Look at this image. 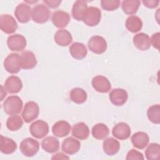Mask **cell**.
I'll use <instances>...</instances> for the list:
<instances>
[{
	"instance_id": "obj_34",
	"label": "cell",
	"mask_w": 160,
	"mask_h": 160,
	"mask_svg": "<svg viewBox=\"0 0 160 160\" xmlns=\"http://www.w3.org/2000/svg\"><path fill=\"white\" fill-rule=\"evenodd\" d=\"M147 116L151 122L159 124L160 123V105L154 104L150 106L147 111Z\"/></svg>"
},
{
	"instance_id": "obj_24",
	"label": "cell",
	"mask_w": 160,
	"mask_h": 160,
	"mask_svg": "<svg viewBox=\"0 0 160 160\" xmlns=\"http://www.w3.org/2000/svg\"><path fill=\"white\" fill-rule=\"evenodd\" d=\"M69 52L73 58L81 60L86 56L88 50L84 44L75 42L69 47Z\"/></svg>"
},
{
	"instance_id": "obj_12",
	"label": "cell",
	"mask_w": 160,
	"mask_h": 160,
	"mask_svg": "<svg viewBox=\"0 0 160 160\" xmlns=\"http://www.w3.org/2000/svg\"><path fill=\"white\" fill-rule=\"evenodd\" d=\"M93 88L98 92L106 93L111 89V84L109 79L103 76L98 75L93 78L91 82Z\"/></svg>"
},
{
	"instance_id": "obj_31",
	"label": "cell",
	"mask_w": 160,
	"mask_h": 160,
	"mask_svg": "<svg viewBox=\"0 0 160 160\" xmlns=\"http://www.w3.org/2000/svg\"><path fill=\"white\" fill-rule=\"evenodd\" d=\"M71 100L76 104H82L86 100L88 95L86 92L82 88H73L69 94Z\"/></svg>"
},
{
	"instance_id": "obj_6",
	"label": "cell",
	"mask_w": 160,
	"mask_h": 160,
	"mask_svg": "<svg viewBox=\"0 0 160 160\" xmlns=\"http://www.w3.org/2000/svg\"><path fill=\"white\" fill-rule=\"evenodd\" d=\"M4 67L9 73H18L21 69L20 56L18 53L9 54L4 61Z\"/></svg>"
},
{
	"instance_id": "obj_20",
	"label": "cell",
	"mask_w": 160,
	"mask_h": 160,
	"mask_svg": "<svg viewBox=\"0 0 160 160\" xmlns=\"http://www.w3.org/2000/svg\"><path fill=\"white\" fill-rule=\"evenodd\" d=\"M71 129L69 123L66 121H59L54 124L52 131L55 136L63 138L68 136Z\"/></svg>"
},
{
	"instance_id": "obj_18",
	"label": "cell",
	"mask_w": 160,
	"mask_h": 160,
	"mask_svg": "<svg viewBox=\"0 0 160 160\" xmlns=\"http://www.w3.org/2000/svg\"><path fill=\"white\" fill-rule=\"evenodd\" d=\"M22 82L21 79L16 76H11L6 80L4 83L5 89L11 94H16L21 91Z\"/></svg>"
},
{
	"instance_id": "obj_37",
	"label": "cell",
	"mask_w": 160,
	"mask_h": 160,
	"mask_svg": "<svg viewBox=\"0 0 160 160\" xmlns=\"http://www.w3.org/2000/svg\"><path fill=\"white\" fill-rule=\"evenodd\" d=\"M126 159L127 160H131V159L143 160L144 156H143L141 152H140L139 151H138L136 149H132L128 152Z\"/></svg>"
},
{
	"instance_id": "obj_19",
	"label": "cell",
	"mask_w": 160,
	"mask_h": 160,
	"mask_svg": "<svg viewBox=\"0 0 160 160\" xmlns=\"http://www.w3.org/2000/svg\"><path fill=\"white\" fill-rule=\"evenodd\" d=\"M133 43L135 47L140 51H146L151 45L149 36L144 32L136 34L133 37Z\"/></svg>"
},
{
	"instance_id": "obj_25",
	"label": "cell",
	"mask_w": 160,
	"mask_h": 160,
	"mask_svg": "<svg viewBox=\"0 0 160 160\" xmlns=\"http://www.w3.org/2000/svg\"><path fill=\"white\" fill-rule=\"evenodd\" d=\"M72 135L80 140L86 139L89 135V128L84 122L76 123L72 128Z\"/></svg>"
},
{
	"instance_id": "obj_27",
	"label": "cell",
	"mask_w": 160,
	"mask_h": 160,
	"mask_svg": "<svg viewBox=\"0 0 160 160\" xmlns=\"http://www.w3.org/2000/svg\"><path fill=\"white\" fill-rule=\"evenodd\" d=\"M41 147L47 152L53 153L59 150V142L54 136H48L42 141Z\"/></svg>"
},
{
	"instance_id": "obj_14",
	"label": "cell",
	"mask_w": 160,
	"mask_h": 160,
	"mask_svg": "<svg viewBox=\"0 0 160 160\" xmlns=\"http://www.w3.org/2000/svg\"><path fill=\"white\" fill-rule=\"evenodd\" d=\"M51 21L56 27L64 28L69 24L70 16L67 12L62 10H57L53 12L51 16Z\"/></svg>"
},
{
	"instance_id": "obj_13",
	"label": "cell",
	"mask_w": 160,
	"mask_h": 160,
	"mask_svg": "<svg viewBox=\"0 0 160 160\" xmlns=\"http://www.w3.org/2000/svg\"><path fill=\"white\" fill-rule=\"evenodd\" d=\"M109 95L111 103L116 106H122L126 103L128 98L127 91L121 88H116L112 89Z\"/></svg>"
},
{
	"instance_id": "obj_35",
	"label": "cell",
	"mask_w": 160,
	"mask_h": 160,
	"mask_svg": "<svg viewBox=\"0 0 160 160\" xmlns=\"http://www.w3.org/2000/svg\"><path fill=\"white\" fill-rule=\"evenodd\" d=\"M23 125L22 118L18 115H14L8 118L6 121V126L8 129L11 131L19 130Z\"/></svg>"
},
{
	"instance_id": "obj_17",
	"label": "cell",
	"mask_w": 160,
	"mask_h": 160,
	"mask_svg": "<svg viewBox=\"0 0 160 160\" xmlns=\"http://www.w3.org/2000/svg\"><path fill=\"white\" fill-rule=\"evenodd\" d=\"M81 148L80 142L72 137L66 138L62 143V150L65 153L72 155L79 151Z\"/></svg>"
},
{
	"instance_id": "obj_9",
	"label": "cell",
	"mask_w": 160,
	"mask_h": 160,
	"mask_svg": "<svg viewBox=\"0 0 160 160\" xmlns=\"http://www.w3.org/2000/svg\"><path fill=\"white\" fill-rule=\"evenodd\" d=\"M26 39L21 34H16L8 38L7 44L8 48L12 51H21L26 46Z\"/></svg>"
},
{
	"instance_id": "obj_4",
	"label": "cell",
	"mask_w": 160,
	"mask_h": 160,
	"mask_svg": "<svg viewBox=\"0 0 160 160\" xmlns=\"http://www.w3.org/2000/svg\"><path fill=\"white\" fill-rule=\"evenodd\" d=\"M101 19V10L94 6H90L88 8L84 18L83 22L88 26H95L99 24Z\"/></svg>"
},
{
	"instance_id": "obj_10",
	"label": "cell",
	"mask_w": 160,
	"mask_h": 160,
	"mask_svg": "<svg viewBox=\"0 0 160 160\" xmlns=\"http://www.w3.org/2000/svg\"><path fill=\"white\" fill-rule=\"evenodd\" d=\"M18 24L15 19L9 14H1L0 16L1 29L6 34H12L18 29Z\"/></svg>"
},
{
	"instance_id": "obj_41",
	"label": "cell",
	"mask_w": 160,
	"mask_h": 160,
	"mask_svg": "<svg viewBox=\"0 0 160 160\" xmlns=\"http://www.w3.org/2000/svg\"><path fill=\"white\" fill-rule=\"evenodd\" d=\"M51 159H69V158L62 152H58L54 154Z\"/></svg>"
},
{
	"instance_id": "obj_1",
	"label": "cell",
	"mask_w": 160,
	"mask_h": 160,
	"mask_svg": "<svg viewBox=\"0 0 160 160\" xmlns=\"http://www.w3.org/2000/svg\"><path fill=\"white\" fill-rule=\"evenodd\" d=\"M23 102L18 96H9L3 103L4 112L11 116L18 114L22 110Z\"/></svg>"
},
{
	"instance_id": "obj_32",
	"label": "cell",
	"mask_w": 160,
	"mask_h": 160,
	"mask_svg": "<svg viewBox=\"0 0 160 160\" xmlns=\"http://www.w3.org/2000/svg\"><path fill=\"white\" fill-rule=\"evenodd\" d=\"M141 2L138 0H125L122 2L121 7L123 12L128 15H132L137 12Z\"/></svg>"
},
{
	"instance_id": "obj_42",
	"label": "cell",
	"mask_w": 160,
	"mask_h": 160,
	"mask_svg": "<svg viewBox=\"0 0 160 160\" xmlns=\"http://www.w3.org/2000/svg\"><path fill=\"white\" fill-rule=\"evenodd\" d=\"M1 101H2L3 98L6 96V92L5 90H4V87L2 86H1Z\"/></svg>"
},
{
	"instance_id": "obj_28",
	"label": "cell",
	"mask_w": 160,
	"mask_h": 160,
	"mask_svg": "<svg viewBox=\"0 0 160 160\" xmlns=\"http://www.w3.org/2000/svg\"><path fill=\"white\" fill-rule=\"evenodd\" d=\"M17 149L16 142L12 139L1 136L0 150L1 152L5 154L13 153Z\"/></svg>"
},
{
	"instance_id": "obj_33",
	"label": "cell",
	"mask_w": 160,
	"mask_h": 160,
	"mask_svg": "<svg viewBox=\"0 0 160 160\" xmlns=\"http://www.w3.org/2000/svg\"><path fill=\"white\" fill-rule=\"evenodd\" d=\"M146 159L148 160H156L160 158V146L158 143H151L145 151Z\"/></svg>"
},
{
	"instance_id": "obj_16",
	"label": "cell",
	"mask_w": 160,
	"mask_h": 160,
	"mask_svg": "<svg viewBox=\"0 0 160 160\" xmlns=\"http://www.w3.org/2000/svg\"><path fill=\"white\" fill-rule=\"evenodd\" d=\"M21 68L24 69H31L37 64V59L35 54L30 51H25L20 55Z\"/></svg>"
},
{
	"instance_id": "obj_40",
	"label": "cell",
	"mask_w": 160,
	"mask_h": 160,
	"mask_svg": "<svg viewBox=\"0 0 160 160\" xmlns=\"http://www.w3.org/2000/svg\"><path fill=\"white\" fill-rule=\"evenodd\" d=\"M43 2L51 8H56L61 3V0H44Z\"/></svg>"
},
{
	"instance_id": "obj_29",
	"label": "cell",
	"mask_w": 160,
	"mask_h": 160,
	"mask_svg": "<svg viewBox=\"0 0 160 160\" xmlns=\"http://www.w3.org/2000/svg\"><path fill=\"white\" fill-rule=\"evenodd\" d=\"M125 26L129 31L135 33L142 29V22L138 16H130L126 19Z\"/></svg>"
},
{
	"instance_id": "obj_26",
	"label": "cell",
	"mask_w": 160,
	"mask_h": 160,
	"mask_svg": "<svg viewBox=\"0 0 160 160\" xmlns=\"http://www.w3.org/2000/svg\"><path fill=\"white\" fill-rule=\"evenodd\" d=\"M104 152L108 156H113L118 153L120 149L119 141L113 138L106 139L102 143Z\"/></svg>"
},
{
	"instance_id": "obj_11",
	"label": "cell",
	"mask_w": 160,
	"mask_h": 160,
	"mask_svg": "<svg viewBox=\"0 0 160 160\" xmlns=\"http://www.w3.org/2000/svg\"><path fill=\"white\" fill-rule=\"evenodd\" d=\"M16 19L21 23H26L31 19L32 10L28 4L22 2L18 4L14 11Z\"/></svg>"
},
{
	"instance_id": "obj_5",
	"label": "cell",
	"mask_w": 160,
	"mask_h": 160,
	"mask_svg": "<svg viewBox=\"0 0 160 160\" xmlns=\"http://www.w3.org/2000/svg\"><path fill=\"white\" fill-rule=\"evenodd\" d=\"M39 108L37 102L34 101L27 102L22 112V117L24 121L29 123L38 117Z\"/></svg>"
},
{
	"instance_id": "obj_21",
	"label": "cell",
	"mask_w": 160,
	"mask_h": 160,
	"mask_svg": "<svg viewBox=\"0 0 160 160\" xmlns=\"http://www.w3.org/2000/svg\"><path fill=\"white\" fill-rule=\"evenodd\" d=\"M149 141V136L144 132H137L131 136L132 145L139 149H144L148 145Z\"/></svg>"
},
{
	"instance_id": "obj_8",
	"label": "cell",
	"mask_w": 160,
	"mask_h": 160,
	"mask_svg": "<svg viewBox=\"0 0 160 160\" xmlns=\"http://www.w3.org/2000/svg\"><path fill=\"white\" fill-rule=\"evenodd\" d=\"M88 46L91 51L98 54H102L107 49L106 41L100 36H92L89 39Z\"/></svg>"
},
{
	"instance_id": "obj_39",
	"label": "cell",
	"mask_w": 160,
	"mask_h": 160,
	"mask_svg": "<svg viewBox=\"0 0 160 160\" xmlns=\"http://www.w3.org/2000/svg\"><path fill=\"white\" fill-rule=\"evenodd\" d=\"M143 4L148 8H155L158 6L159 1L158 0H143Z\"/></svg>"
},
{
	"instance_id": "obj_22",
	"label": "cell",
	"mask_w": 160,
	"mask_h": 160,
	"mask_svg": "<svg viewBox=\"0 0 160 160\" xmlns=\"http://www.w3.org/2000/svg\"><path fill=\"white\" fill-rule=\"evenodd\" d=\"M54 41L61 46H67L72 41L71 34L66 29L58 30L54 36Z\"/></svg>"
},
{
	"instance_id": "obj_15",
	"label": "cell",
	"mask_w": 160,
	"mask_h": 160,
	"mask_svg": "<svg viewBox=\"0 0 160 160\" xmlns=\"http://www.w3.org/2000/svg\"><path fill=\"white\" fill-rule=\"evenodd\" d=\"M131 133V131L129 126L127 123L123 122L116 124L112 130L113 136L119 140H126L128 139Z\"/></svg>"
},
{
	"instance_id": "obj_38",
	"label": "cell",
	"mask_w": 160,
	"mask_h": 160,
	"mask_svg": "<svg viewBox=\"0 0 160 160\" xmlns=\"http://www.w3.org/2000/svg\"><path fill=\"white\" fill-rule=\"evenodd\" d=\"M159 39H160V33L159 32L154 33L152 35L150 38L151 43L152 44L153 47L157 49H159Z\"/></svg>"
},
{
	"instance_id": "obj_30",
	"label": "cell",
	"mask_w": 160,
	"mask_h": 160,
	"mask_svg": "<svg viewBox=\"0 0 160 160\" xmlns=\"http://www.w3.org/2000/svg\"><path fill=\"white\" fill-rule=\"evenodd\" d=\"M109 134V129L108 127L103 123H98L92 128V136L99 140L104 139Z\"/></svg>"
},
{
	"instance_id": "obj_23",
	"label": "cell",
	"mask_w": 160,
	"mask_h": 160,
	"mask_svg": "<svg viewBox=\"0 0 160 160\" xmlns=\"http://www.w3.org/2000/svg\"><path fill=\"white\" fill-rule=\"evenodd\" d=\"M87 9L88 4L85 1L78 0L75 1L72 8L73 18L77 21H82Z\"/></svg>"
},
{
	"instance_id": "obj_2",
	"label": "cell",
	"mask_w": 160,
	"mask_h": 160,
	"mask_svg": "<svg viewBox=\"0 0 160 160\" xmlns=\"http://www.w3.org/2000/svg\"><path fill=\"white\" fill-rule=\"evenodd\" d=\"M19 149L22 154L26 157H32L37 154L39 149V142L31 138L24 139L20 143Z\"/></svg>"
},
{
	"instance_id": "obj_3",
	"label": "cell",
	"mask_w": 160,
	"mask_h": 160,
	"mask_svg": "<svg viewBox=\"0 0 160 160\" xmlns=\"http://www.w3.org/2000/svg\"><path fill=\"white\" fill-rule=\"evenodd\" d=\"M50 14L51 11L47 6L42 4H39L33 7L31 17L35 22L42 24L49 20Z\"/></svg>"
},
{
	"instance_id": "obj_36",
	"label": "cell",
	"mask_w": 160,
	"mask_h": 160,
	"mask_svg": "<svg viewBox=\"0 0 160 160\" xmlns=\"http://www.w3.org/2000/svg\"><path fill=\"white\" fill-rule=\"evenodd\" d=\"M101 8L108 11H112L120 6V1L119 0H102L101 1Z\"/></svg>"
},
{
	"instance_id": "obj_7",
	"label": "cell",
	"mask_w": 160,
	"mask_h": 160,
	"mask_svg": "<svg viewBox=\"0 0 160 160\" xmlns=\"http://www.w3.org/2000/svg\"><path fill=\"white\" fill-rule=\"evenodd\" d=\"M29 131L33 137L41 139L48 134L49 125L42 120H37L30 125Z\"/></svg>"
}]
</instances>
